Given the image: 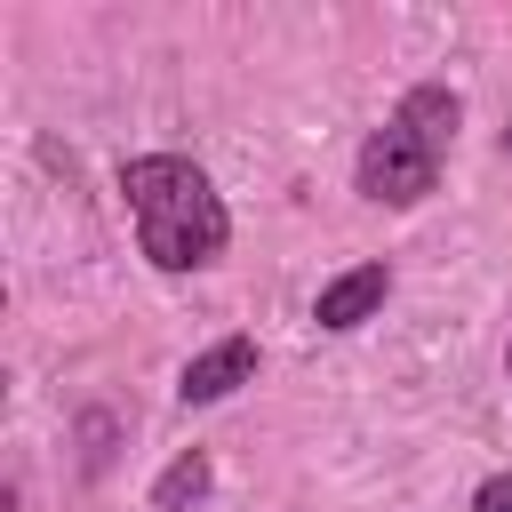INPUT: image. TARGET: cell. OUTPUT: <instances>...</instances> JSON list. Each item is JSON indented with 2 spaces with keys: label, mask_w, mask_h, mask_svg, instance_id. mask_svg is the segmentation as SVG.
Wrapping results in <instances>:
<instances>
[{
  "label": "cell",
  "mask_w": 512,
  "mask_h": 512,
  "mask_svg": "<svg viewBox=\"0 0 512 512\" xmlns=\"http://www.w3.org/2000/svg\"><path fill=\"white\" fill-rule=\"evenodd\" d=\"M384 296H392V264H352V272H336V280L312 296V320H320L328 336H352V328H368V320L384 312Z\"/></svg>",
  "instance_id": "3"
},
{
  "label": "cell",
  "mask_w": 512,
  "mask_h": 512,
  "mask_svg": "<svg viewBox=\"0 0 512 512\" xmlns=\"http://www.w3.org/2000/svg\"><path fill=\"white\" fill-rule=\"evenodd\" d=\"M504 160H512V128H504Z\"/></svg>",
  "instance_id": "7"
},
{
  "label": "cell",
  "mask_w": 512,
  "mask_h": 512,
  "mask_svg": "<svg viewBox=\"0 0 512 512\" xmlns=\"http://www.w3.org/2000/svg\"><path fill=\"white\" fill-rule=\"evenodd\" d=\"M456 120H464V96H456L448 80H416V88L384 112V128H368V144H360V160H352L360 200H376V208H416V200L440 184V168H448Z\"/></svg>",
  "instance_id": "2"
},
{
  "label": "cell",
  "mask_w": 512,
  "mask_h": 512,
  "mask_svg": "<svg viewBox=\"0 0 512 512\" xmlns=\"http://www.w3.org/2000/svg\"><path fill=\"white\" fill-rule=\"evenodd\" d=\"M120 200L136 216V248L160 264V272H200L224 256L232 240V216H224V192L208 184L200 160L184 152H136L120 168Z\"/></svg>",
  "instance_id": "1"
},
{
  "label": "cell",
  "mask_w": 512,
  "mask_h": 512,
  "mask_svg": "<svg viewBox=\"0 0 512 512\" xmlns=\"http://www.w3.org/2000/svg\"><path fill=\"white\" fill-rule=\"evenodd\" d=\"M208 488H216V464H208L200 448H184V456L152 480V512H184V504H200Z\"/></svg>",
  "instance_id": "5"
},
{
  "label": "cell",
  "mask_w": 512,
  "mask_h": 512,
  "mask_svg": "<svg viewBox=\"0 0 512 512\" xmlns=\"http://www.w3.org/2000/svg\"><path fill=\"white\" fill-rule=\"evenodd\" d=\"M472 512H512V472L480 480V488H472Z\"/></svg>",
  "instance_id": "6"
},
{
  "label": "cell",
  "mask_w": 512,
  "mask_h": 512,
  "mask_svg": "<svg viewBox=\"0 0 512 512\" xmlns=\"http://www.w3.org/2000/svg\"><path fill=\"white\" fill-rule=\"evenodd\" d=\"M504 368H512V352H504Z\"/></svg>",
  "instance_id": "8"
},
{
  "label": "cell",
  "mask_w": 512,
  "mask_h": 512,
  "mask_svg": "<svg viewBox=\"0 0 512 512\" xmlns=\"http://www.w3.org/2000/svg\"><path fill=\"white\" fill-rule=\"evenodd\" d=\"M248 376H256V344H248V336H224V344H208V352L184 360L176 400H184V408H216V400H232Z\"/></svg>",
  "instance_id": "4"
}]
</instances>
